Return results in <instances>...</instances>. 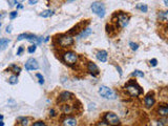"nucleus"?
Listing matches in <instances>:
<instances>
[{"label": "nucleus", "instance_id": "1", "mask_svg": "<svg viewBox=\"0 0 168 126\" xmlns=\"http://www.w3.org/2000/svg\"><path fill=\"white\" fill-rule=\"evenodd\" d=\"M124 88L128 94H130L131 97H138V96L143 94V89L141 88V86L137 83L136 81H129L125 85Z\"/></svg>", "mask_w": 168, "mask_h": 126}, {"label": "nucleus", "instance_id": "2", "mask_svg": "<svg viewBox=\"0 0 168 126\" xmlns=\"http://www.w3.org/2000/svg\"><path fill=\"white\" fill-rule=\"evenodd\" d=\"M62 60L68 66H72L78 62V55L72 51H67L62 55Z\"/></svg>", "mask_w": 168, "mask_h": 126}, {"label": "nucleus", "instance_id": "3", "mask_svg": "<svg viewBox=\"0 0 168 126\" xmlns=\"http://www.w3.org/2000/svg\"><path fill=\"white\" fill-rule=\"evenodd\" d=\"M99 94L101 97L105 98V99H108V100H115L117 99V94L113 92V89L107 87L105 85H102L99 87Z\"/></svg>", "mask_w": 168, "mask_h": 126}, {"label": "nucleus", "instance_id": "4", "mask_svg": "<svg viewBox=\"0 0 168 126\" xmlns=\"http://www.w3.org/2000/svg\"><path fill=\"white\" fill-rule=\"evenodd\" d=\"M57 42L61 47H68V46H72L74 44V38L70 34L60 35L57 39Z\"/></svg>", "mask_w": 168, "mask_h": 126}, {"label": "nucleus", "instance_id": "5", "mask_svg": "<svg viewBox=\"0 0 168 126\" xmlns=\"http://www.w3.org/2000/svg\"><path fill=\"white\" fill-rule=\"evenodd\" d=\"M104 122L108 126H119L120 119L119 117L113 112H106L104 115Z\"/></svg>", "mask_w": 168, "mask_h": 126}, {"label": "nucleus", "instance_id": "6", "mask_svg": "<svg viewBox=\"0 0 168 126\" xmlns=\"http://www.w3.org/2000/svg\"><path fill=\"white\" fill-rule=\"evenodd\" d=\"M90 9L93 11V13L98 16L100 18H103L105 16V6L103 3L101 2H94L90 6Z\"/></svg>", "mask_w": 168, "mask_h": 126}, {"label": "nucleus", "instance_id": "7", "mask_svg": "<svg viewBox=\"0 0 168 126\" xmlns=\"http://www.w3.org/2000/svg\"><path fill=\"white\" fill-rule=\"evenodd\" d=\"M23 39H26V40L31 41V42H34V44H40L42 42V38L38 37L36 35H33V34H20L18 36L17 40L18 41H21L23 40Z\"/></svg>", "mask_w": 168, "mask_h": 126}, {"label": "nucleus", "instance_id": "8", "mask_svg": "<svg viewBox=\"0 0 168 126\" xmlns=\"http://www.w3.org/2000/svg\"><path fill=\"white\" fill-rule=\"evenodd\" d=\"M117 23L119 24V26L121 29H124L128 25V22H129V16L126 15L125 13H122L120 12L119 14L117 13Z\"/></svg>", "mask_w": 168, "mask_h": 126}, {"label": "nucleus", "instance_id": "9", "mask_svg": "<svg viewBox=\"0 0 168 126\" xmlns=\"http://www.w3.org/2000/svg\"><path fill=\"white\" fill-rule=\"evenodd\" d=\"M25 69L26 71H36L39 68V64H38L37 60L34 58H29V60L25 62Z\"/></svg>", "mask_w": 168, "mask_h": 126}, {"label": "nucleus", "instance_id": "10", "mask_svg": "<svg viewBox=\"0 0 168 126\" xmlns=\"http://www.w3.org/2000/svg\"><path fill=\"white\" fill-rule=\"evenodd\" d=\"M87 71L89 72L90 75H93L94 77H96V76H98L100 74V69H99L96 63L94 62H88V64H87Z\"/></svg>", "mask_w": 168, "mask_h": 126}, {"label": "nucleus", "instance_id": "11", "mask_svg": "<svg viewBox=\"0 0 168 126\" xmlns=\"http://www.w3.org/2000/svg\"><path fill=\"white\" fill-rule=\"evenodd\" d=\"M74 94L70 92H62L60 94H59V99L58 100L60 101V102H67V101L72 100V99H74Z\"/></svg>", "mask_w": 168, "mask_h": 126}, {"label": "nucleus", "instance_id": "12", "mask_svg": "<svg viewBox=\"0 0 168 126\" xmlns=\"http://www.w3.org/2000/svg\"><path fill=\"white\" fill-rule=\"evenodd\" d=\"M154 94H151L149 92L148 94H146L144 98V103H145V106L147 107V108H151L154 104Z\"/></svg>", "mask_w": 168, "mask_h": 126}, {"label": "nucleus", "instance_id": "13", "mask_svg": "<svg viewBox=\"0 0 168 126\" xmlns=\"http://www.w3.org/2000/svg\"><path fill=\"white\" fill-rule=\"evenodd\" d=\"M158 115L162 118H166L168 116V106L166 104H162V105L159 106V108L156 110Z\"/></svg>", "mask_w": 168, "mask_h": 126}, {"label": "nucleus", "instance_id": "14", "mask_svg": "<svg viewBox=\"0 0 168 126\" xmlns=\"http://www.w3.org/2000/svg\"><path fill=\"white\" fill-rule=\"evenodd\" d=\"M96 57L99 61H101V62H106V61H107V57H108L107 52H106V51H103V49H102V51H98L96 54Z\"/></svg>", "mask_w": 168, "mask_h": 126}, {"label": "nucleus", "instance_id": "15", "mask_svg": "<svg viewBox=\"0 0 168 126\" xmlns=\"http://www.w3.org/2000/svg\"><path fill=\"white\" fill-rule=\"evenodd\" d=\"M62 126H77V120L72 117H67L62 121Z\"/></svg>", "mask_w": 168, "mask_h": 126}, {"label": "nucleus", "instance_id": "16", "mask_svg": "<svg viewBox=\"0 0 168 126\" xmlns=\"http://www.w3.org/2000/svg\"><path fill=\"white\" fill-rule=\"evenodd\" d=\"M9 43H10V40L8 38H1L0 39V52L4 51L9 46Z\"/></svg>", "mask_w": 168, "mask_h": 126}, {"label": "nucleus", "instance_id": "17", "mask_svg": "<svg viewBox=\"0 0 168 126\" xmlns=\"http://www.w3.org/2000/svg\"><path fill=\"white\" fill-rule=\"evenodd\" d=\"M92 33H93L92 29H89V27H86L85 29H82L81 34L79 35V38H80V39H82V38H86L87 36H89Z\"/></svg>", "mask_w": 168, "mask_h": 126}, {"label": "nucleus", "instance_id": "18", "mask_svg": "<svg viewBox=\"0 0 168 126\" xmlns=\"http://www.w3.org/2000/svg\"><path fill=\"white\" fill-rule=\"evenodd\" d=\"M9 68L11 69V72H12V73H14V74H17V75H19V74H20V72H21V68L18 65H16V64H12V65H10Z\"/></svg>", "mask_w": 168, "mask_h": 126}, {"label": "nucleus", "instance_id": "19", "mask_svg": "<svg viewBox=\"0 0 168 126\" xmlns=\"http://www.w3.org/2000/svg\"><path fill=\"white\" fill-rule=\"evenodd\" d=\"M158 17H159L160 21H164V22H166V21H167V12H159Z\"/></svg>", "mask_w": 168, "mask_h": 126}, {"label": "nucleus", "instance_id": "20", "mask_svg": "<svg viewBox=\"0 0 168 126\" xmlns=\"http://www.w3.org/2000/svg\"><path fill=\"white\" fill-rule=\"evenodd\" d=\"M53 11H51V10H45V11L41 12L40 13V16L43 18H47V17H51V16H53Z\"/></svg>", "mask_w": 168, "mask_h": 126}, {"label": "nucleus", "instance_id": "21", "mask_svg": "<svg viewBox=\"0 0 168 126\" xmlns=\"http://www.w3.org/2000/svg\"><path fill=\"white\" fill-rule=\"evenodd\" d=\"M9 83L10 84H17L18 83V77H17V75H12V76H10L9 77Z\"/></svg>", "mask_w": 168, "mask_h": 126}, {"label": "nucleus", "instance_id": "22", "mask_svg": "<svg viewBox=\"0 0 168 126\" xmlns=\"http://www.w3.org/2000/svg\"><path fill=\"white\" fill-rule=\"evenodd\" d=\"M62 112H64V114H70V112H72V106L68 105V104H64V105H62Z\"/></svg>", "mask_w": 168, "mask_h": 126}, {"label": "nucleus", "instance_id": "23", "mask_svg": "<svg viewBox=\"0 0 168 126\" xmlns=\"http://www.w3.org/2000/svg\"><path fill=\"white\" fill-rule=\"evenodd\" d=\"M136 8L138 10H140V11H142L143 13H146V12L148 11L147 5H146V4H143V3H139V4H137Z\"/></svg>", "mask_w": 168, "mask_h": 126}, {"label": "nucleus", "instance_id": "24", "mask_svg": "<svg viewBox=\"0 0 168 126\" xmlns=\"http://www.w3.org/2000/svg\"><path fill=\"white\" fill-rule=\"evenodd\" d=\"M168 124V120L166 118H162L158 121V126H167Z\"/></svg>", "mask_w": 168, "mask_h": 126}, {"label": "nucleus", "instance_id": "25", "mask_svg": "<svg viewBox=\"0 0 168 126\" xmlns=\"http://www.w3.org/2000/svg\"><path fill=\"white\" fill-rule=\"evenodd\" d=\"M131 77H144V73L137 69L133 73H131Z\"/></svg>", "mask_w": 168, "mask_h": 126}, {"label": "nucleus", "instance_id": "26", "mask_svg": "<svg viewBox=\"0 0 168 126\" xmlns=\"http://www.w3.org/2000/svg\"><path fill=\"white\" fill-rule=\"evenodd\" d=\"M36 49H37V46H36V44H33V45L29 46V49H27V52H29V54H33V53L36 52Z\"/></svg>", "mask_w": 168, "mask_h": 126}, {"label": "nucleus", "instance_id": "27", "mask_svg": "<svg viewBox=\"0 0 168 126\" xmlns=\"http://www.w3.org/2000/svg\"><path fill=\"white\" fill-rule=\"evenodd\" d=\"M36 77L39 79V83H40L41 85H43V84H44V77H43V76H42L41 74H37V75H36Z\"/></svg>", "mask_w": 168, "mask_h": 126}, {"label": "nucleus", "instance_id": "28", "mask_svg": "<svg viewBox=\"0 0 168 126\" xmlns=\"http://www.w3.org/2000/svg\"><path fill=\"white\" fill-rule=\"evenodd\" d=\"M32 126H46V124L44 123L43 121H36L32 124Z\"/></svg>", "mask_w": 168, "mask_h": 126}, {"label": "nucleus", "instance_id": "29", "mask_svg": "<svg viewBox=\"0 0 168 126\" xmlns=\"http://www.w3.org/2000/svg\"><path fill=\"white\" fill-rule=\"evenodd\" d=\"M129 46H130V49H132V51H137V49H139V45L135 42H129Z\"/></svg>", "mask_w": 168, "mask_h": 126}, {"label": "nucleus", "instance_id": "30", "mask_svg": "<svg viewBox=\"0 0 168 126\" xmlns=\"http://www.w3.org/2000/svg\"><path fill=\"white\" fill-rule=\"evenodd\" d=\"M17 15H18V13H17V11H14V12H11V13H10V18H11V19H15V18L17 17Z\"/></svg>", "mask_w": 168, "mask_h": 126}, {"label": "nucleus", "instance_id": "31", "mask_svg": "<svg viewBox=\"0 0 168 126\" xmlns=\"http://www.w3.org/2000/svg\"><path fill=\"white\" fill-rule=\"evenodd\" d=\"M19 120L22 121V122H21V124H22L23 126L27 124V119H26V118H19Z\"/></svg>", "mask_w": 168, "mask_h": 126}, {"label": "nucleus", "instance_id": "32", "mask_svg": "<svg viewBox=\"0 0 168 126\" xmlns=\"http://www.w3.org/2000/svg\"><path fill=\"white\" fill-rule=\"evenodd\" d=\"M156 64H158V60H156V59H151L150 60V65L151 66H156Z\"/></svg>", "mask_w": 168, "mask_h": 126}, {"label": "nucleus", "instance_id": "33", "mask_svg": "<svg viewBox=\"0 0 168 126\" xmlns=\"http://www.w3.org/2000/svg\"><path fill=\"white\" fill-rule=\"evenodd\" d=\"M23 46H19V49H18V51H17V55L18 56H20L21 54H22V52H23Z\"/></svg>", "mask_w": 168, "mask_h": 126}, {"label": "nucleus", "instance_id": "34", "mask_svg": "<svg viewBox=\"0 0 168 126\" xmlns=\"http://www.w3.org/2000/svg\"><path fill=\"white\" fill-rule=\"evenodd\" d=\"M12 32V25H9L6 27V33H11Z\"/></svg>", "mask_w": 168, "mask_h": 126}, {"label": "nucleus", "instance_id": "35", "mask_svg": "<svg viewBox=\"0 0 168 126\" xmlns=\"http://www.w3.org/2000/svg\"><path fill=\"white\" fill-rule=\"evenodd\" d=\"M29 3L31 4V5H33V4H35V3H37V0H29Z\"/></svg>", "mask_w": 168, "mask_h": 126}, {"label": "nucleus", "instance_id": "36", "mask_svg": "<svg viewBox=\"0 0 168 126\" xmlns=\"http://www.w3.org/2000/svg\"><path fill=\"white\" fill-rule=\"evenodd\" d=\"M23 0H14V3H21Z\"/></svg>", "mask_w": 168, "mask_h": 126}, {"label": "nucleus", "instance_id": "37", "mask_svg": "<svg viewBox=\"0 0 168 126\" xmlns=\"http://www.w3.org/2000/svg\"><path fill=\"white\" fill-rule=\"evenodd\" d=\"M117 69L119 71V74H120V76H122V72H121V68H120L119 66H117Z\"/></svg>", "mask_w": 168, "mask_h": 126}, {"label": "nucleus", "instance_id": "38", "mask_svg": "<svg viewBox=\"0 0 168 126\" xmlns=\"http://www.w3.org/2000/svg\"><path fill=\"white\" fill-rule=\"evenodd\" d=\"M49 112H51V115H52V116H55L56 115V114H55V110H54V109H52V110H51Z\"/></svg>", "mask_w": 168, "mask_h": 126}, {"label": "nucleus", "instance_id": "39", "mask_svg": "<svg viewBox=\"0 0 168 126\" xmlns=\"http://www.w3.org/2000/svg\"><path fill=\"white\" fill-rule=\"evenodd\" d=\"M164 3H165V5L167 6L168 5V0H164Z\"/></svg>", "mask_w": 168, "mask_h": 126}, {"label": "nucleus", "instance_id": "40", "mask_svg": "<svg viewBox=\"0 0 168 126\" xmlns=\"http://www.w3.org/2000/svg\"><path fill=\"white\" fill-rule=\"evenodd\" d=\"M22 8H23V6L21 5V4H19V5L17 6V9H22Z\"/></svg>", "mask_w": 168, "mask_h": 126}, {"label": "nucleus", "instance_id": "41", "mask_svg": "<svg viewBox=\"0 0 168 126\" xmlns=\"http://www.w3.org/2000/svg\"><path fill=\"white\" fill-rule=\"evenodd\" d=\"M0 126H4V123H3L2 121H0Z\"/></svg>", "mask_w": 168, "mask_h": 126}, {"label": "nucleus", "instance_id": "42", "mask_svg": "<svg viewBox=\"0 0 168 126\" xmlns=\"http://www.w3.org/2000/svg\"><path fill=\"white\" fill-rule=\"evenodd\" d=\"M3 119V116L2 115H0V120H2Z\"/></svg>", "mask_w": 168, "mask_h": 126}, {"label": "nucleus", "instance_id": "43", "mask_svg": "<svg viewBox=\"0 0 168 126\" xmlns=\"http://www.w3.org/2000/svg\"><path fill=\"white\" fill-rule=\"evenodd\" d=\"M0 27H1V22H0Z\"/></svg>", "mask_w": 168, "mask_h": 126}]
</instances>
